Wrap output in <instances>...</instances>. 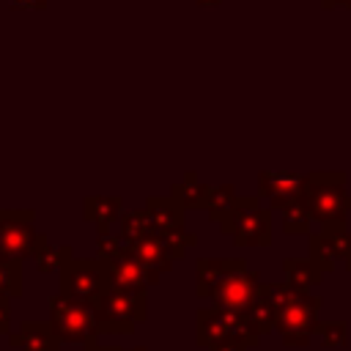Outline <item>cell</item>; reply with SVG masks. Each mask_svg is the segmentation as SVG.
I'll list each match as a JSON object with an SVG mask.
<instances>
[{
	"label": "cell",
	"mask_w": 351,
	"mask_h": 351,
	"mask_svg": "<svg viewBox=\"0 0 351 351\" xmlns=\"http://www.w3.org/2000/svg\"><path fill=\"white\" fill-rule=\"evenodd\" d=\"M346 269H348V271H351V258H348V261H346Z\"/></svg>",
	"instance_id": "obj_38"
},
{
	"label": "cell",
	"mask_w": 351,
	"mask_h": 351,
	"mask_svg": "<svg viewBox=\"0 0 351 351\" xmlns=\"http://www.w3.org/2000/svg\"><path fill=\"white\" fill-rule=\"evenodd\" d=\"M208 192H211V189H208L206 184H200L195 173H186V181H184V184H176V186L170 189V197L186 211V208H206Z\"/></svg>",
	"instance_id": "obj_17"
},
{
	"label": "cell",
	"mask_w": 351,
	"mask_h": 351,
	"mask_svg": "<svg viewBox=\"0 0 351 351\" xmlns=\"http://www.w3.org/2000/svg\"><path fill=\"white\" fill-rule=\"evenodd\" d=\"M74 255H71V247L69 244H63V247H52L49 244V239H47V233H41V239H38V244H36V252H33V261H36V266H38V271H60L69 261H71Z\"/></svg>",
	"instance_id": "obj_18"
},
{
	"label": "cell",
	"mask_w": 351,
	"mask_h": 351,
	"mask_svg": "<svg viewBox=\"0 0 351 351\" xmlns=\"http://www.w3.org/2000/svg\"><path fill=\"white\" fill-rule=\"evenodd\" d=\"M318 233H321V239H324V244H326V250L332 252L335 261H337V258H343V261L351 258V233H348L346 228H337V230H318Z\"/></svg>",
	"instance_id": "obj_28"
},
{
	"label": "cell",
	"mask_w": 351,
	"mask_h": 351,
	"mask_svg": "<svg viewBox=\"0 0 351 351\" xmlns=\"http://www.w3.org/2000/svg\"><path fill=\"white\" fill-rule=\"evenodd\" d=\"M247 261L244 258H200L197 261V282H195V291L197 296H211L214 288L230 274L236 271L239 266H244Z\"/></svg>",
	"instance_id": "obj_11"
},
{
	"label": "cell",
	"mask_w": 351,
	"mask_h": 351,
	"mask_svg": "<svg viewBox=\"0 0 351 351\" xmlns=\"http://www.w3.org/2000/svg\"><path fill=\"white\" fill-rule=\"evenodd\" d=\"M85 351H121V348H115V346H99L93 340V343H85Z\"/></svg>",
	"instance_id": "obj_33"
},
{
	"label": "cell",
	"mask_w": 351,
	"mask_h": 351,
	"mask_svg": "<svg viewBox=\"0 0 351 351\" xmlns=\"http://www.w3.org/2000/svg\"><path fill=\"white\" fill-rule=\"evenodd\" d=\"M11 299L8 296H0V335H8L11 329Z\"/></svg>",
	"instance_id": "obj_30"
},
{
	"label": "cell",
	"mask_w": 351,
	"mask_h": 351,
	"mask_svg": "<svg viewBox=\"0 0 351 351\" xmlns=\"http://www.w3.org/2000/svg\"><path fill=\"white\" fill-rule=\"evenodd\" d=\"M310 263L318 269V271H324V274H329L332 269H335V258H332V252L326 250V244H324V239H321V233H310Z\"/></svg>",
	"instance_id": "obj_29"
},
{
	"label": "cell",
	"mask_w": 351,
	"mask_h": 351,
	"mask_svg": "<svg viewBox=\"0 0 351 351\" xmlns=\"http://www.w3.org/2000/svg\"><path fill=\"white\" fill-rule=\"evenodd\" d=\"M236 200H239V195H236V189H233L230 184H219V186H211V192H208V203H206L208 219L219 225V222H222V219H225V217L233 211Z\"/></svg>",
	"instance_id": "obj_20"
},
{
	"label": "cell",
	"mask_w": 351,
	"mask_h": 351,
	"mask_svg": "<svg viewBox=\"0 0 351 351\" xmlns=\"http://www.w3.org/2000/svg\"><path fill=\"white\" fill-rule=\"evenodd\" d=\"M36 211H8L0 208V261L33 258L41 233L33 228Z\"/></svg>",
	"instance_id": "obj_7"
},
{
	"label": "cell",
	"mask_w": 351,
	"mask_h": 351,
	"mask_svg": "<svg viewBox=\"0 0 351 351\" xmlns=\"http://www.w3.org/2000/svg\"><path fill=\"white\" fill-rule=\"evenodd\" d=\"M129 252H132L156 280H159V274H165V271L173 269V258L167 255V250L162 247V241L156 239V233L132 241V244H129Z\"/></svg>",
	"instance_id": "obj_13"
},
{
	"label": "cell",
	"mask_w": 351,
	"mask_h": 351,
	"mask_svg": "<svg viewBox=\"0 0 351 351\" xmlns=\"http://www.w3.org/2000/svg\"><path fill=\"white\" fill-rule=\"evenodd\" d=\"M11 3L19 8H44L47 5V0H11Z\"/></svg>",
	"instance_id": "obj_32"
},
{
	"label": "cell",
	"mask_w": 351,
	"mask_h": 351,
	"mask_svg": "<svg viewBox=\"0 0 351 351\" xmlns=\"http://www.w3.org/2000/svg\"><path fill=\"white\" fill-rule=\"evenodd\" d=\"M307 176L285 173V170H263L258 176V195L271 203V208H285L304 197Z\"/></svg>",
	"instance_id": "obj_9"
},
{
	"label": "cell",
	"mask_w": 351,
	"mask_h": 351,
	"mask_svg": "<svg viewBox=\"0 0 351 351\" xmlns=\"http://www.w3.org/2000/svg\"><path fill=\"white\" fill-rule=\"evenodd\" d=\"M310 225H313V217H310L304 200H296L282 208V230L288 236H296V233L304 236V233H310Z\"/></svg>",
	"instance_id": "obj_23"
},
{
	"label": "cell",
	"mask_w": 351,
	"mask_h": 351,
	"mask_svg": "<svg viewBox=\"0 0 351 351\" xmlns=\"http://www.w3.org/2000/svg\"><path fill=\"white\" fill-rule=\"evenodd\" d=\"M247 315H250V321L255 324V329L261 332V337H263L266 332H271V329L277 326V310H274L271 299L266 296L263 285H261V291H258V296H255L252 307L247 310Z\"/></svg>",
	"instance_id": "obj_21"
},
{
	"label": "cell",
	"mask_w": 351,
	"mask_h": 351,
	"mask_svg": "<svg viewBox=\"0 0 351 351\" xmlns=\"http://www.w3.org/2000/svg\"><path fill=\"white\" fill-rule=\"evenodd\" d=\"M121 351H145V346H132V348H121Z\"/></svg>",
	"instance_id": "obj_37"
},
{
	"label": "cell",
	"mask_w": 351,
	"mask_h": 351,
	"mask_svg": "<svg viewBox=\"0 0 351 351\" xmlns=\"http://www.w3.org/2000/svg\"><path fill=\"white\" fill-rule=\"evenodd\" d=\"M154 233H156V239L162 241V247L167 250V255L173 261H178L189 247L197 244V236L195 233H186L184 228H178V230H154Z\"/></svg>",
	"instance_id": "obj_24"
},
{
	"label": "cell",
	"mask_w": 351,
	"mask_h": 351,
	"mask_svg": "<svg viewBox=\"0 0 351 351\" xmlns=\"http://www.w3.org/2000/svg\"><path fill=\"white\" fill-rule=\"evenodd\" d=\"M321 5H324V8H337V5L351 8V0H321Z\"/></svg>",
	"instance_id": "obj_34"
},
{
	"label": "cell",
	"mask_w": 351,
	"mask_h": 351,
	"mask_svg": "<svg viewBox=\"0 0 351 351\" xmlns=\"http://www.w3.org/2000/svg\"><path fill=\"white\" fill-rule=\"evenodd\" d=\"M208 351H247L241 343H233V340H225V343H217V346H211Z\"/></svg>",
	"instance_id": "obj_31"
},
{
	"label": "cell",
	"mask_w": 351,
	"mask_h": 351,
	"mask_svg": "<svg viewBox=\"0 0 351 351\" xmlns=\"http://www.w3.org/2000/svg\"><path fill=\"white\" fill-rule=\"evenodd\" d=\"M195 318H197V346L211 348V346H217V343L230 340L219 307H214V304H211V307H203V310L195 313Z\"/></svg>",
	"instance_id": "obj_15"
},
{
	"label": "cell",
	"mask_w": 351,
	"mask_h": 351,
	"mask_svg": "<svg viewBox=\"0 0 351 351\" xmlns=\"http://www.w3.org/2000/svg\"><path fill=\"white\" fill-rule=\"evenodd\" d=\"M282 269H285V274H288L285 282H291V285L299 288V291H310L313 285H318V282L324 280V271H318V269L310 263V258H285V261H282Z\"/></svg>",
	"instance_id": "obj_19"
},
{
	"label": "cell",
	"mask_w": 351,
	"mask_h": 351,
	"mask_svg": "<svg viewBox=\"0 0 351 351\" xmlns=\"http://www.w3.org/2000/svg\"><path fill=\"white\" fill-rule=\"evenodd\" d=\"M346 173H307L304 184V206L313 219L321 222L324 230L346 228V217L351 211V195L346 192Z\"/></svg>",
	"instance_id": "obj_1"
},
{
	"label": "cell",
	"mask_w": 351,
	"mask_h": 351,
	"mask_svg": "<svg viewBox=\"0 0 351 351\" xmlns=\"http://www.w3.org/2000/svg\"><path fill=\"white\" fill-rule=\"evenodd\" d=\"M145 211L151 217L154 230H178V228H184V208L170 195L167 197L151 195L145 200Z\"/></svg>",
	"instance_id": "obj_14"
},
{
	"label": "cell",
	"mask_w": 351,
	"mask_h": 351,
	"mask_svg": "<svg viewBox=\"0 0 351 351\" xmlns=\"http://www.w3.org/2000/svg\"><path fill=\"white\" fill-rule=\"evenodd\" d=\"M148 315L145 288H115L107 282L99 307H96V324L99 335H132L140 321Z\"/></svg>",
	"instance_id": "obj_2"
},
{
	"label": "cell",
	"mask_w": 351,
	"mask_h": 351,
	"mask_svg": "<svg viewBox=\"0 0 351 351\" xmlns=\"http://www.w3.org/2000/svg\"><path fill=\"white\" fill-rule=\"evenodd\" d=\"M126 252H129V244H126V239L121 233H112V230L99 233V239H96V261L112 263L115 258H121Z\"/></svg>",
	"instance_id": "obj_25"
},
{
	"label": "cell",
	"mask_w": 351,
	"mask_h": 351,
	"mask_svg": "<svg viewBox=\"0 0 351 351\" xmlns=\"http://www.w3.org/2000/svg\"><path fill=\"white\" fill-rule=\"evenodd\" d=\"M104 271H107V282L115 288H148L159 282L132 252L115 258L112 263H104Z\"/></svg>",
	"instance_id": "obj_10"
},
{
	"label": "cell",
	"mask_w": 351,
	"mask_h": 351,
	"mask_svg": "<svg viewBox=\"0 0 351 351\" xmlns=\"http://www.w3.org/2000/svg\"><path fill=\"white\" fill-rule=\"evenodd\" d=\"M58 285L63 296L99 307V299L107 288V271L104 263L96 258H71L60 271H58Z\"/></svg>",
	"instance_id": "obj_5"
},
{
	"label": "cell",
	"mask_w": 351,
	"mask_h": 351,
	"mask_svg": "<svg viewBox=\"0 0 351 351\" xmlns=\"http://www.w3.org/2000/svg\"><path fill=\"white\" fill-rule=\"evenodd\" d=\"M22 293V263L19 261H0V296H19Z\"/></svg>",
	"instance_id": "obj_27"
},
{
	"label": "cell",
	"mask_w": 351,
	"mask_h": 351,
	"mask_svg": "<svg viewBox=\"0 0 351 351\" xmlns=\"http://www.w3.org/2000/svg\"><path fill=\"white\" fill-rule=\"evenodd\" d=\"M324 348H343L348 343V324L346 321H318L315 335Z\"/></svg>",
	"instance_id": "obj_26"
},
{
	"label": "cell",
	"mask_w": 351,
	"mask_h": 351,
	"mask_svg": "<svg viewBox=\"0 0 351 351\" xmlns=\"http://www.w3.org/2000/svg\"><path fill=\"white\" fill-rule=\"evenodd\" d=\"M118 233L126 239V244H132V241H137V239H143V236H151V233H154V225H151L148 211H145V208H140V211H123V217H121V230H118Z\"/></svg>",
	"instance_id": "obj_22"
},
{
	"label": "cell",
	"mask_w": 351,
	"mask_h": 351,
	"mask_svg": "<svg viewBox=\"0 0 351 351\" xmlns=\"http://www.w3.org/2000/svg\"><path fill=\"white\" fill-rule=\"evenodd\" d=\"M321 296H313L310 291H296V296L277 310V332L282 335L285 346H307L315 335L318 326V310H321Z\"/></svg>",
	"instance_id": "obj_6"
},
{
	"label": "cell",
	"mask_w": 351,
	"mask_h": 351,
	"mask_svg": "<svg viewBox=\"0 0 351 351\" xmlns=\"http://www.w3.org/2000/svg\"><path fill=\"white\" fill-rule=\"evenodd\" d=\"M261 277L258 271H250L247 263L239 266L236 271H230L208 296L214 307H225V310H236V313H247L261 291Z\"/></svg>",
	"instance_id": "obj_8"
},
{
	"label": "cell",
	"mask_w": 351,
	"mask_h": 351,
	"mask_svg": "<svg viewBox=\"0 0 351 351\" xmlns=\"http://www.w3.org/2000/svg\"><path fill=\"white\" fill-rule=\"evenodd\" d=\"M123 217V200L112 197V195H90L82 200V219L93 222L99 228V233L110 230L118 219Z\"/></svg>",
	"instance_id": "obj_12"
},
{
	"label": "cell",
	"mask_w": 351,
	"mask_h": 351,
	"mask_svg": "<svg viewBox=\"0 0 351 351\" xmlns=\"http://www.w3.org/2000/svg\"><path fill=\"white\" fill-rule=\"evenodd\" d=\"M8 346H14V348H22V332H8Z\"/></svg>",
	"instance_id": "obj_35"
},
{
	"label": "cell",
	"mask_w": 351,
	"mask_h": 351,
	"mask_svg": "<svg viewBox=\"0 0 351 351\" xmlns=\"http://www.w3.org/2000/svg\"><path fill=\"white\" fill-rule=\"evenodd\" d=\"M197 5H208V8H214V5H219L222 0H195Z\"/></svg>",
	"instance_id": "obj_36"
},
{
	"label": "cell",
	"mask_w": 351,
	"mask_h": 351,
	"mask_svg": "<svg viewBox=\"0 0 351 351\" xmlns=\"http://www.w3.org/2000/svg\"><path fill=\"white\" fill-rule=\"evenodd\" d=\"M49 326L60 343H93L99 335L96 307L58 293L49 299Z\"/></svg>",
	"instance_id": "obj_4"
},
{
	"label": "cell",
	"mask_w": 351,
	"mask_h": 351,
	"mask_svg": "<svg viewBox=\"0 0 351 351\" xmlns=\"http://www.w3.org/2000/svg\"><path fill=\"white\" fill-rule=\"evenodd\" d=\"M219 228L236 247H269L271 241V214L269 208H261V200L252 195H239L233 211L219 222Z\"/></svg>",
	"instance_id": "obj_3"
},
{
	"label": "cell",
	"mask_w": 351,
	"mask_h": 351,
	"mask_svg": "<svg viewBox=\"0 0 351 351\" xmlns=\"http://www.w3.org/2000/svg\"><path fill=\"white\" fill-rule=\"evenodd\" d=\"M22 351H60V340L55 337L49 321H22Z\"/></svg>",
	"instance_id": "obj_16"
}]
</instances>
